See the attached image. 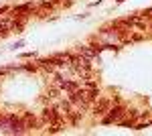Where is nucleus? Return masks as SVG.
Returning <instances> with one entry per match:
<instances>
[{"label": "nucleus", "mask_w": 152, "mask_h": 136, "mask_svg": "<svg viewBox=\"0 0 152 136\" xmlns=\"http://www.w3.org/2000/svg\"><path fill=\"white\" fill-rule=\"evenodd\" d=\"M110 104H112L110 100H102V102L95 106V112H97V114H102L104 110H107V108H110Z\"/></svg>", "instance_id": "obj_3"}, {"label": "nucleus", "mask_w": 152, "mask_h": 136, "mask_svg": "<svg viewBox=\"0 0 152 136\" xmlns=\"http://www.w3.org/2000/svg\"><path fill=\"white\" fill-rule=\"evenodd\" d=\"M124 108H112L110 110V116H105L104 118V124H112V122H120V118L124 116Z\"/></svg>", "instance_id": "obj_1"}, {"label": "nucleus", "mask_w": 152, "mask_h": 136, "mask_svg": "<svg viewBox=\"0 0 152 136\" xmlns=\"http://www.w3.org/2000/svg\"><path fill=\"white\" fill-rule=\"evenodd\" d=\"M79 53H81V57H85V59H94V57L97 55V49H89V47L81 45L79 47Z\"/></svg>", "instance_id": "obj_2"}]
</instances>
